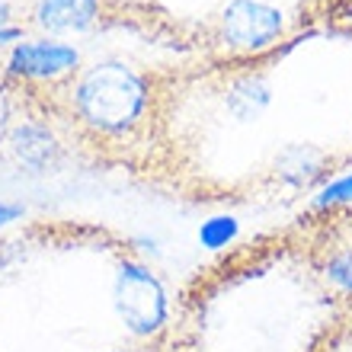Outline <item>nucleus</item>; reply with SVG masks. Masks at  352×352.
I'll return each mask as SVG.
<instances>
[{
	"label": "nucleus",
	"mask_w": 352,
	"mask_h": 352,
	"mask_svg": "<svg viewBox=\"0 0 352 352\" xmlns=\"http://www.w3.org/2000/svg\"><path fill=\"white\" fill-rule=\"evenodd\" d=\"M352 301L320 272L317 218L298 237L247 243L173 311L164 352H346Z\"/></svg>",
	"instance_id": "f257e3e1"
},
{
	"label": "nucleus",
	"mask_w": 352,
	"mask_h": 352,
	"mask_svg": "<svg viewBox=\"0 0 352 352\" xmlns=\"http://www.w3.org/2000/svg\"><path fill=\"white\" fill-rule=\"evenodd\" d=\"M67 112L102 148H131L151 129L154 80L125 58H96L65 87Z\"/></svg>",
	"instance_id": "f03ea898"
},
{
	"label": "nucleus",
	"mask_w": 352,
	"mask_h": 352,
	"mask_svg": "<svg viewBox=\"0 0 352 352\" xmlns=\"http://www.w3.org/2000/svg\"><path fill=\"white\" fill-rule=\"evenodd\" d=\"M84 65L87 61L80 45L67 42V38L32 32L3 55V77L23 87H38V90H45V87L65 90L80 74Z\"/></svg>",
	"instance_id": "7ed1b4c3"
},
{
	"label": "nucleus",
	"mask_w": 352,
	"mask_h": 352,
	"mask_svg": "<svg viewBox=\"0 0 352 352\" xmlns=\"http://www.w3.org/2000/svg\"><path fill=\"white\" fill-rule=\"evenodd\" d=\"M285 10L269 0H224L214 16V38L237 55H263L285 36Z\"/></svg>",
	"instance_id": "20e7f679"
},
{
	"label": "nucleus",
	"mask_w": 352,
	"mask_h": 352,
	"mask_svg": "<svg viewBox=\"0 0 352 352\" xmlns=\"http://www.w3.org/2000/svg\"><path fill=\"white\" fill-rule=\"evenodd\" d=\"M336 173L333 160L314 141H288L269 157L266 179L282 192H317Z\"/></svg>",
	"instance_id": "39448f33"
},
{
	"label": "nucleus",
	"mask_w": 352,
	"mask_h": 352,
	"mask_svg": "<svg viewBox=\"0 0 352 352\" xmlns=\"http://www.w3.org/2000/svg\"><path fill=\"white\" fill-rule=\"evenodd\" d=\"M102 0H36L29 7L26 26L38 36L77 38L100 26Z\"/></svg>",
	"instance_id": "423d86ee"
},
{
	"label": "nucleus",
	"mask_w": 352,
	"mask_h": 352,
	"mask_svg": "<svg viewBox=\"0 0 352 352\" xmlns=\"http://www.w3.org/2000/svg\"><path fill=\"white\" fill-rule=\"evenodd\" d=\"M272 96H276V87H272L269 74L260 71V67H250V71L237 74L231 84L224 87L221 106H224V112L231 116V122H237V125H253V122H260L269 112Z\"/></svg>",
	"instance_id": "0eeeda50"
},
{
	"label": "nucleus",
	"mask_w": 352,
	"mask_h": 352,
	"mask_svg": "<svg viewBox=\"0 0 352 352\" xmlns=\"http://www.w3.org/2000/svg\"><path fill=\"white\" fill-rule=\"evenodd\" d=\"M7 151L19 167L45 170L61 157L65 144H61V138L52 131L48 122L23 119V122H13V129H10V135H7Z\"/></svg>",
	"instance_id": "6e6552de"
},
{
	"label": "nucleus",
	"mask_w": 352,
	"mask_h": 352,
	"mask_svg": "<svg viewBox=\"0 0 352 352\" xmlns=\"http://www.w3.org/2000/svg\"><path fill=\"white\" fill-rule=\"evenodd\" d=\"M311 212H352V167H340L311 195Z\"/></svg>",
	"instance_id": "1a4fd4ad"
},
{
	"label": "nucleus",
	"mask_w": 352,
	"mask_h": 352,
	"mask_svg": "<svg viewBox=\"0 0 352 352\" xmlns=\"http://www.w3.org/2000/svg\"><path fill=\"white\" fill-rule=\"evenodd\" d=\"M26 36H29V26L26 19L19 16L16 3L13 0H0V52H10Z\"/></svg>",
	"instance_id": "9d476101"
},
{
	"label": "nucleus",
	"mask_w": 352,
	"mask_h": 352,
	"mask_svg": "<svg viewBox=\"0 0 352 352\" xmlns=\"http://www.w3.org/2000/svg\"><path fill=\"white\" fill-rule=\"evenodd\" d=\"M202 241L208 250H228V247H234V243H237V224H234V218L218 214L212 221H205Z\"/></svg>",
	"instance_id": "9b49d317"
},
{
	"label": "nucleus",
	"mask_w": 352,
	"mask_h": 352,
	"mask_svg": "<svg viewBox=\"0 0 352 352\" xmlns=\"http://www.w3.org/2000/svg\"><path fill=\"white\" fill-rule=\"evenodd\" d=\"M10 129H13V96L0 84V141H7Z\"/></svg>",
	"instance_id": "f8f14e48"
},
{
	"label": "nucleus",
	"mask_w": 352,
	"mask_h": 352,
	"mask_svg": "<svg viewBox=\"0 0 352 352\" xmlns=\"http://www.w3.org/2000/svg\"><path fill=\"white\" fill-rule=\"evenodd\" d=\"M19 218V208H10V205H0V228Z\"/></svg>",
	"instance_id": "ddd939ff"
}]
</instances>
